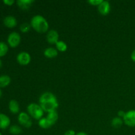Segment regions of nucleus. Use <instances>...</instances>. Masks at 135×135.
Here are the masks:
<instances>
[{"label": "nucleus", "instance_id": "31", "mask_svg": "<svg viewBox=\"0 0 135 135\" xmlns=\"http://www.w3.org/2000/svg\"><path fill=\"white\" fill-rule=\"evenodd\" d=\"M0 135H2V134H1V132H0Z\"/></svg>", "mask_w": 135, "mask_h": 135}, {"label": "nucleus", "instance_id": "19", "mask_svg": "<svg viewBox=\"0 0 135 135\" xmlns=\"http://www.w3.org/2000/svg\"><path fill=\"white\" fill-rule=\"evenodd\" d=\"M9 133L13 135H18L22 132V129L20 126L17 125H13L9 127Z\"/></svg>", "mask_w": 135, "mask_h": 135}, {"label": "nucleus", "instance_id": "3", "mask_svg": "<svg viewBox=\"0 0 135 135\" xmlns=\"http://www.w3.org/2000/svg\"><path fill=\"white\" fill-rule=\"evenodd\" d=\"M27 111L29 115L34 119L39 121L40 119L43 118L44 112L40 105H38L36 103H31L28 105Z\"/></svg>", "mask_w": 135, "mask_h": 135}, {"label": "nucleus", "instance_id": "1", "mask_svg": "<svg viewBox=\"0 0 135 135\" xmlns=\"http://www.w3.org/2000/svg\"><path fill=\"white\" fill-rule=\"evenodd\" d=\"M40 105L44 112L47 113L56 111L59 106L57 100L55 95L51 92H44L40 96L39 99Z\"/></svg>", "mask_w": 135, "mask_h": 135}, {"label": "nucleus", "instance_id": "22", "mask_svg": "<svg viewBox=\"0 0 135 135\" xmlns=\"http://www.w3.org/2000/svg\"><path fill=\"white\" fill-rule=\"evenodd\" d=\"M30 28H31V25H30V24L27 23V22H24L20 26V30L22 33L28 32L30 31Z\"/></svg>", "mask_w": 135, "mask_h": 135}, {"label": "nucleus", "instance_id": "11", "mask_svg": "<svg viewBox=\"0 0 135 135\" xmlns=\"http://www.w3.org/2000/svg\"><path fill=\"white\" fill-rule=\"evenodd\" d=\"M11 119L7 115L0 113V129H6L10 126Z\"/></svg>", "mask_w": 135, "mask_h": 135}, {"label": "nucleus", "instance_id": "21", "mask_svg": "<svg viewBox=\"0 0 135 135\" xmlns=\"http://www.w3.org/2000/svg\"><path fill=\"white\" fill-rule=\"evenodd\" d=\"M9 50L8 45L4 42H0V57L6 55Z\"/></svg>", "mask_w": 135, "mask_h": 135}, {"label": "nucleus", "instance_id": "13", "mask_svg": "<svg viewBox=\"0 0 135 135\" xmlns=\"http://www.w3.org/2000/svg\"><path fill=\"white\" fill-rule=\"evenodd\" d=\"M44 55L46 57L49 59H53L57 56L58 51L54 47H47L44 51Z\"/></svg>", "mask_w": 135, "mask_h": 135}, {"label": "nucleus", "instance_id": "14", "mask_svg": "<svg viewBox=\"0 0 135 135\" xmlns=\"http://www.w3.org/2000/svg\"><path fill=\"white\" fill-rule=\"evenodd\" d=\"M9 111L13 114H17L19 113L20 106L18 102L15 100H11L9 102Z\"/></svg>", "mask_w": 135, "mask_h": 135}, {"label": "nucleus", "instance_id": "18", "mask_svg": "<svg viewBox=\"0 0 135 135\" xmlns=\"http://www.w3.org/2000/svg\"><path fill=\"white\" fill-rule=\"evenodd\" d=\"M55 47H56L57 50L61 51V52H65L67 51V48H68L67 44L61 40H59L55 44Z\"/></svg>", "mask_w": 135, "mask_h": 135}, {"label": "nucleus", "instance_id": "15", "mask_svg": "<svg viewBox=\"0 0 135 135\" xmlns=\"http://www.w3.org/2000/svg\"><path fill=\"white\" fill-rule=\"evenodd\" d=\"M11 79L9 75H3L0 76V88H5L9 85Z\"/></svg>", "mask_w": 135, "mask_h": 135}, {"label": "nucleus", "instance_id": "7", "mask_svg": "<svg viewBox=\"0 0 135 135\" xmlns=\"http://www.w3.org/2000/svg\"><path fill=\"white\" fill-rule=\"evenodd\" d=\"M17 61L21 65H27L31 61V56L26 51H21L17 55Z\"/></svg>", "mask_w": 135, "mask_h": 135}, {"label": "nucleus", "instance_id": "5", "mask_svg": "<svg viewBox=\"0 0 135 135\" xmlns=\"http://www.w3.org/2000/svg\"><path fill=\"white\" fill-rule=\"evenodd\" d=\"M18 121L25 128H30L32 125L31 117L26 112H21L18 116Z\"/></svg>", "mask_w": 135, "mask_h": 135}, {"label": "nucleus", "instance_id": "16", "mask_svg": "<svg viewBox=\"0 0 135 135\" xmlns=\"http://www.w3.org/2000/svg\"><path fill=\"white\" fill-rule=\"evenodd\" d=\"M46 118L47 119V120L50 121L51 125H54L57 121L59 115H58V113L56 111H54V112H50V113H47Z\"/></svg>", "mask_w": 135, "mask_h": 135}, {"label": "nucleus", "instance_id": "24", "mask_svg": "<svg viewBox=\"0 0 135 135\" xmlns=\"http://www.w3.org/2000/svg\"><path fill=\"white\" fill-rule=\"evenodd\" d=\"M3 2L5 5H9V6H11L15 1L14 0H3Z\"/></svg>", "mask_w": 135, "mask_h": 135}, {"label": "nucleus", "instance_id": "27", "mask_svg": "<svg viewBox=\"0 0 135 135\" xmlns=\"http://www.w3.org/2000/svg\"><path fill=\"white\" fill-rule=\"evenodd\" d=\"M131 59L133 61L135 62V50L133 52L131 53Z\"/></svg>", "mask_w": 135, "mask_h": 135}, {"label": "nucleus", "instance_id": "20", "mask_svg": "<svg viewBox=\"0 0 135 135\" xmlns=\"http://www.w3.org/2000/svg\"><path fill=\"white\" fill-rule=\"evenodd\" d=\"M123 119L119 117H114L112 121V125L114 128H119L123 123Z\"/></svg>", "mask_w": 135, "mask_h": 135}, {"label": "nucleus", "instance_id": "6", "mask_svg": "<svg viewBox=\"0 0 135 135\" xmlns=\"http://www.w3.org/2000/svg\"><path fill=\"white\" fill-rule=\"evenodd\" d=\"M123 119L124 123L128 127H135V110H130L126 112Z\"/></svg>", "mask_w": 135, "mask_h": 135}, {"label": "nucleus", "instance_id": "25", "mask_svg": "<svg viewBox=\"0 0 135 135\" xmlns=\"http://www.w3.org/2000/svg\"><path fill=\"white\" fill-rule=\"evenodd\" d=\"M64 135H76V133H75V131L73 130H68L65 133Z\"/></svg>", "mask_w": 135, "mask_h": 135}, {"label": "nucleus", "instance_id": "23", "mask_svg": "<svg viewBox=\"0 0 135 135\" xmlns=\"http://www.w3.org/2000/svg\"><path fill=\"white\" fill-rule=\"evenodd\" d=\"M102 1L103 0H90V1H88V3L92 5L98 6V5L102 2Z\"/></svg>", "mask_w": 135, "mask_h": 135}, {"label": "nucleus", "instance_id": "28", "mask_svg": "<svg viewBox=\"0 0 135 135\" xmlns=\"http://www.w3.org/2000/svg\"><path fill=\"white\" fill-rule=\"evenodd\" d=\"M76 135H88L86 133H85L84 132H79V133H76Z\"/></svg>", "mask_w": 135, "mask_h": 135}, {"label": "nucleus", "instance_id": "10", "mask_svg": "<svg viewBox=\"0 0 135 135\" xmlns=\"http://www.w3.org/2000/svg\"><path fill=\"white\" fill-rule=\"evenodd\" d=\"M3 24L6 27L13 28L17 25V20L14 16H6L3 19Z\"/></svg>", "mask_w": 135, "mask_h": 135}, {"label": "nucleus", "instance_id": "26", "mask_svg": "<svg viewBox=\"0 0 135 135\" xmlns=\"http://www.w3.org/2000/svg\"><path fill=\"white\" fill-rule=\"evenodd\" d=\"M126 112H125L124 111H119L118 112V117H120V118H123L124 116H125Z\"/></svg>", "mask_w": 135, "mask_h": 135}, {"label": "nucleus", "instance_id": "17", "mask_svg": "<svg viewBox=\"0 0 135 135\" xmlns=\"http://www.w3.org/2000/svg\"><path fill=\"white\" fill-rule=\"evenodd\" d=\"M38 125L42 129H49V128H50L52 126V125L50 123V122L47 120V119L46 117H43L41 119H40L39 121H38Z\"/></svg>", "mask_w": 135, "mask_h": 135}, {"label": "nucleus", "instance_id": "12", "mask_svg": "<svg viewBox=\"0 0 135 135\" xmlns=\"http://www.w3.org/2000/svg\"><path fill=\"white\" fill-rule=\"evenodd\" d=\"M34 2L33 0H18L17 4L20 9L22 10H28Z\"/></svg>", "mask_w": 135, "mask_h": 135}, {"label": "nucleus", "instance_id": "30", "mask_svg": "<svg viewBox=\"0 0 135 135\" xmlns=\"http://www.w3.org/2000/svg\"><path fill=\"white\" fill-rule=\"evenodd\" d=\"M1 66H2V61H1V59H0V68L1 67Z\"/></svg>", "mask_w": 135, "mask_h": 135}, {"label": "nucleus", "instance_id": "29", "mask_svg": "<svg viewBox=\"0 0 135 135\" xmlns=\"http://www.w3.org/2000/svg\"><path fill=\"white\" fill-rule=\"evenodd\" d=\"M2 94H3V92H2V90H1V88H0V98L2 96Z\"/></svg>", "mask_w": 135, "mask_h": 135}, {"label": "nucleus", "instance_id": "2", "mask_svg": "<svg viewBox=\"0 0 135 135\" xmlns=\"http://www.w3.org/2000/svg\"><path fill=\"white\" fill-rule=\"evenodd\" d=\"M31 27L37 32L44 34L48 32L49 24L47 20L40 15H34L30 20Z\"/></svg>", "mask_w": 135, "mask_h": 135}, {"label": "nucleus", "instance_id": "8", "mask_svg": "<svg viewBox=\"0 0 135 135\" xmlns=\"http://www.w3.org/2000/svg\"><path fill=\"white\" fill-rule=\"evenodd\" d=\"M46 40L50 44H55L59 41V34L55 30H50L47 32Z\"/></svg>", "mask_w": 135, "mask_h": 135}, {"label": "nucleus", "instance_id": "9", "mask_svg": "<svg viewBox=\"0 0 135 135\" xmlns=\"http://www.w3.org/2000/svg\"><path fill=\"white\" fill-rule=\"evenodd\" d=\"M98 10L102 15H108L111 11V5L109 1H102V2L98 6Z\"/></svg>", "mask_w": 135, "mask_h": 135}, {"label": "nucleus", "instance_id": "4", "mask_svg": "<svg viewBox=\"0 0 135 135\" xmlns=\"http://www.w3.org/2000/svg\"><path fill=\"white\" fill-rule=\"evenodd\" d=\"M21 41V35L17 32L10 33L7 37V43L11 47H16L20 44Z\"/></svg>", "mask_w": 135, "mask_h": 135}]
</instances>
